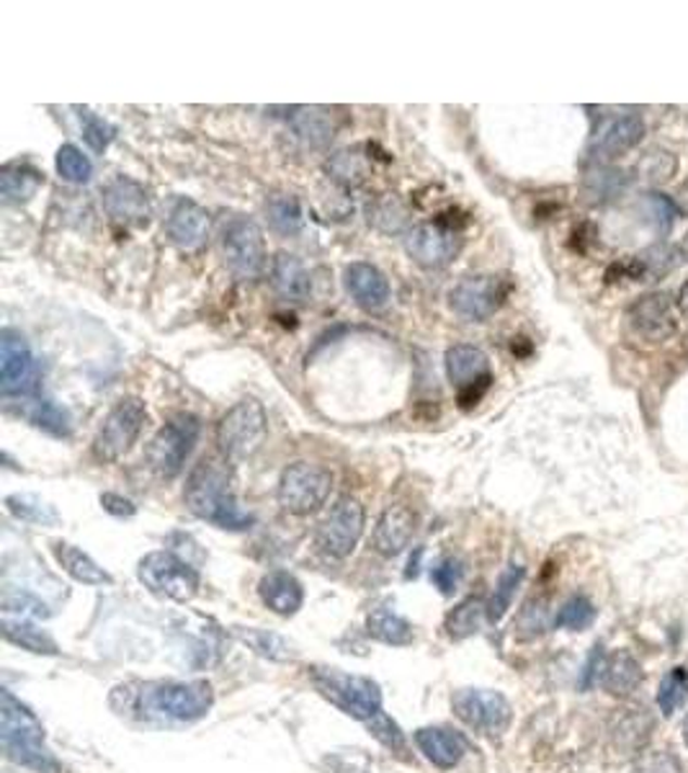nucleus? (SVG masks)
I'll list each match as a JSON object with an SVG mask.
<instances>
[{"label":"nucleus","mask_w":688,"mask_h":773,"mask_svg":"<svg viewBox=\"0 0 688 773\" xmlns=\"http://www.w3.org/2000/svg\"><path fill=\"white\" fill-rule=\"evenodd\" d=\"M5 506H9V510L16 516V519L34 523V527L52 529L60 523L58 510H54V506H50V503L41 500L39 495H29V493L9 495V498H5Z\"/></svg>","instance_id":"nucleus-37"},{"label":"nucleus","mask_w":688,"mask_h":773,"mask_svg":"<svg viewBox=\"0 0 688 773\" xmlns=\"http://www.w3.org/2000/svg\"><path fill=\"white\" fill-rule=\"evenodd\" d=\"M260 598L264 604L279 617H292L302 609L305 604V591H302V583L289 572H268V575L260 580Z\"/></svg>","instance_id":"nucleus-23"},{"label":"nucleus","mask_w":688,"mask_h":773,"mask_svg":"<svg viewBox=\"0 0 688 773\" xmlns=\"http://www.w3.org/2000/svg\"><path fill=\"white\" fill-rule=\"evenodd\" d=\"M364 534V506L356 498H341L318 527V547L330 557H348Z\"/></svg>","instance_id":"nucleus-14"},{"label":"nucleus","mask_w":688,"mask_h":773,"mask_svg":"<svg viewBox=\"0 0 688 773\" xmlns=\"http://www.w3.org/2000/svg\"><path fill=\"white\" fill-rule=\"evenodd\" d=\"M686 696H688V671L686 668H673V671L660 681V688H658L660 712L665 717L678 712V707L686 701Z\"/></svg>","instance_id":"nucleus-43"},{"label":"nucleus","mask_w":688,"mask_h":773,"mask_svg":"<svg viewBox=\"0 0 688 773\" xmlns=\"http://www.w3.org/2000/svg\"><path fill=\"white\" fill-rule=\"evenodd\" d=\"M506 294H508V284L500 279V276H490V274L467 276V279H462L451 289L449 305L454 313L464 317V320L483 322L490 315L498 313V307L504 305Z\"/></svg>","instance_id":"nucleus-13"},{"label":"nucleus","mask_w":688,"mask_h":773,"mask_svg":"<svg viewBox=\"0 0 688 773\" xmlns=\"http://www.w3.org/2000/svg\"><path fill=\"white\" fill-rule=\"evenodd\" d=\"M3 637L18 645L21 650H29L34 655H58L60 647L50 634L44 630H37V626L29 624L24 619H3Z\"/></svg>","instance_id":"nucleus-33"},{"label":"nucleus","mask_w":688,"mask_h":773,"mask_svg":"<svg viewBox=\"0 0 688 773\" xmlns=\"http://www.w3.org/2000/svg\"><path fill=\"white\" fill-rule=\"evenodd\" d=\"M266 410L258 400H240L235 407L225 413L217 426V444L222 448L225 459L251 457L266 439Z\"/></svg>","instance_id":"nucleus-6"},{"label":"nucleus","mask_w":688,"mask_h":773,"mask_svg":"<svg viewBox=\"0 0 688 773\" xmlns=\"http://www.w3.org/2000/svg\"><path fill=\"white\" fill-rule=\"evenodd\" d=\"M289 122H292L294 132L307 144H313V148H322V144H328L335 137V122L333 114H328V109L294 106Z\"/></svg>","instance_id":"nucleus-30"},{"label":"nucleus","mask_w":688,"mask_h":773,"mask_svg":"<svg viewBox=\"0 0 688 773\" xmlns=\"http://www.w3.org/2000/svg\"><path fill=\"white\" fill-rule=\"evenodd\" d=\"M405 217H408V212L395 197H384L374 202V206H369V223L380 227L382 232H397L405 225Z\"/></svg>","instance_id":"nucleus-45"},{"label":"nucleus","mask_w":688,"mask_h":773,"mask_svg":"<svg viewBox=\"0 0 688 773\" xmlns=\"http://www.w3.org/2000/svg\"><path fill=\"white\" fill-rule=\"evenodd\" d=\"M326 170L333 181H339L341 186L351 189V186H359L367 181L369 163H367V157L359 153V150H341V153H335L333 157H330Z\"/></svg>","instance_id":"nucleus-40"},{"label":"nucleus","mask_w":688,"mask_h":773,"mask_svg":"<svg viewBox=\"0 0 688 773\" xmlns=\"http://www.w3.org/2000/svg\"><path fill=\"white\" fill-rule=\"evenodd\" d=\"M144 418H148V410H144L142 400H119V403L112 407L106 420H103L101 431L95 433L93 457L99 461L122 459L124 454L132 448L137 436H140Z\"/></svg>","instance_id":"nucleus-8"},{"label":"nucleus","mask_w":688,"mask_h":773,"mask_svg":"<svg viewBox=\"0 0 688 773\" xmlns=\"http://www.w3.org/2000/svg\"><path fill=\"white\" fill-rule=\"evenodd\" d=\"M333 490V474L326 467L297 461L281 472L279 506L292 516H309L326 506Z\"/></svg>","instance_id":"nucleus-5"},{"label":"nucleus","mask_w":688,"mask_h":773,"mask_svg":"<svg viewBox=\"0 0 688 773\" xmlns=\"http://www.w3.org/2000/svg\"><path fill=\"white\" fill-rule=\"evenodd\" d=\"M645 137V122L642 116L627 114L619 116V119L609 122L607 129L598 135V140L594 144V153L598 157H619L624 153H629L632 148H637Z\"/></svg>","instance_id":"nucleus-24"},{"label":"nucleus","mask_w":688,"mask_h":773,"mask_svg":"<svg viewBox=\"0 0 688 773\" xmlns=\"http://www.w3.org/2000/svg\"><path fill=\"white\" fill-rule=\"evenodd\" d=\"M309 675L315 688L354 720L371 722L377 714H382V692L367 675H351L326 666H315Z\"/></svg>","instance_id":"nucleus-3"},{"label":"nucleus","mask_w":688,"mask_h":773,"mask_svg":"<svg viewBox=\"0 0 688 773\" xmlns=\"http://www.w3.org/2000/svg\"><path fill=\"white\" fill-rule=\"evenodd\" d=\"M454 714L462 720L467 727L477 733L498 737L511 727L513 709L504 694L487 692V688H462L451 699Z\"/></svg>","instance_id":"nucleus-10"},{"label":"nucleus","mask_w":688,"mask_h":773,"mask_svg":"<svg viewBox=\"0 0 688 773\" xmlns=\"http://www.w3.org/2000/svg\"><path fill=\"white\" fill-rule=\"evenodd\" d=\"M150 704L155 712L178 722H196L209 714L212 704H215V692L206 681H189V683H163L157 692L150 696Z\"/></svg>","instance_id":"nucleus-15"},{"label":"nucleus","mask_w":688,"mask_h":773,"mask_svg":"<svg viewBox=\"0 0 688 773\" xmlns=\"http://www.w3.org/2000/svg\"><path fill=\"white\" fill-rule=\"evenodd\" d=\"M41 186L39 170H34L31 165H5L0 174V197L5 204H21L29 202Z\"/></svg>","instance_id":"nucleus-32"},{"label":"nucleus","mask_w":688,"mask_h":773,"mask_svg":"<svg viewBox=\"0 0 688 773\" xmlns=\"http://www.w3.org/2000/svg\"><path fill=\"white\" fill-rule=\"evenodd\" d=\"M487 619V604L483 598H467L446 617V634L451 639H467L480 632Z\"/></svg>","instance_id":"nucleus-36"},{"label":"nucleus","mask_w":688,"mask_h":773,"mask_svg":"<svg viewBox=\"0 0 688 773\" xmlns=\"http://www.w3.org/2000/svg\"><path fill=\"white\" fill-rule=\"evenodd\" d=\"M632 773H684V769H680L678 758L668 750H650V753L637 758Z\"/></svg>","instance_id":"nucleus-49"},{"label":"nucleus","mask_w":688,"mask_h":773,"mask_svg":"<svg viewBox=\"0 0 688 773\" xmlns=\"http://www.w3.org/2000/svg\"><path fill=\"white\" fill-rule=\"evenodd\" d=\"M446 375L449 382L457 386V403L459 407H474L490 390L493 375L490 362H487L485 351L470 343H457L446 351Z\"/></svg>","instance_id":"nucleus-11"},{"label":"nucleus","mask_w":688,"mask_h":773,"mask_svg":"<svg viewBox=\"0 0 688 773\" xmlns=\"http://www.w3.org/2000/svg\"><path fill=\"white\" fill-rule=\"evenodd\" d=\"M416 534V514L408 506H390L374 529V549L382 557H397Z\"/></svg>","instance_id":"nucleus-21"},{"label":"nucleus","mask_w":688,"mask_h":773,"mask_svg":"<svg viewBox=\"0 0 688 773\" xmlns=\"http://www.w3.org/2000/svg\"><path fill=\"white\" fill-rule=\"evenodd\" d=\"M271 287L281 300L286 302H305L313 292V281H309L307 268L302 266L300 258L289 253H279L271 264Z\"/></svg>","instance_id":"nucleus-26"},{"label":"nucleus","mask_w":688,"mask_h":773,"mask_svg":"<svg viewBox=\"0 0 688 773\" xmlns=\"http://www.w3.org/2000/svg\"><path fill=\"white\" fill-rule=\"evenodd\" d=\"M266 214L268 223L279 235H297L302 230V223H305L302 206L292 193H273V197H268Z\"/></svg>","instance_id":"nucleus-38"},{"label":"nucleus","mask_w":688,"mask_h":773,"mask_svg":"<svg viewBox=\"0 0 688 773\" xmlns=\"http://www.w3.org/2000/svg\"><path fill=\"white\" fill-rule=\"evenodd\" d=\"M673 206H676L678 214L688 217V181L678 186V191L673 193Z\"/></svg>","instance_id":"nucleus-55"},{"label":"nucleus","mask_w":688,"mask_h":773,"mask_svg":"<svg viewBox=\"0 0 688 773\" xmlns=\"http://www.w3.org/2000/svg\"><path fill=\"white\" fill-rule=\"evenodd\" d=\"M37 384V367L29 343L16 330L5 328L0 335V390L5 397H26Z\"/></svg>","instance_id":"nucleus-16"},{"label":"nucleus","mask_w":688,"mask_h":773,"mask_svg":"<svg viewBox=\"0 0 688 773\" xmlns=\"http://www.w3.org/2000/svg\"><path fill=\"white\" fill-rule=\"evenodd\" d=\"M137 578L150 593L161 598L186 604L196 596L199 575L189 562L176 557L174 552H150L140 560Z\"/></svg>","instance_id":"nucleus-7"},{"label":"nucleus","mask_w":688,"mask_h":773,"mask_svg":"<svg viewBox=\"0 0 688 773\" xmlns=\"http://www.w3.org/2000/svg\"><path fill=\"white\" fill-rule=\"evenodd\" d=\"M684 743L688 745V714H686V720H684Z\"/></svg>","instance_id":"nucleus-58"},{"label":"nucleus","mask_w":688,"mask_h":773,"mask_svg":"<svg viewBox=\"0 0 688 773\" xmlns=\"http://www.w3.org/2000/svg\"><path fill=\"white\" fill-rule=\"evenodd\" d=\"M462 572H464L462 562L454 560V557H446V560H442L431 570V580L436 583V588L442 591L444 596H451V593L457 591L459 580H462Z\"/></svg>","instance_id":"nucleus-50"},{"label":"nucleus","mask_w":688,"mask_h":773,"mask_svg":"<svg viewBox=\"0 0 688 773\" xmlns=\"http://www.w3.org/2000/svg\"><path fill=\"white\" fill-rule=\"evenodd\" d=\"M629 326L635 328L639 338L650 343L668 341L676 333V320H673V302L668 294L652 292L639 296L629 307Z\"/></svg>","instance_id":"nucleus-18"},{"label":"nucleus","mask_w":688,"mask_h":773,"mask_svg":"<svg viewBox=\"0 0 688 773\" xmlns=\"http://www.w3.org/2000/svg\"><path fill=\"white\" fill-rule=\"evenodd\" d=\"M371 735H374L377 740H382L392 750L405 748V737L400 733V727H397V724L384 714H377L374 720H371Z\"/></svg>","instance_id":"nucleus-51"},{"label":"nucleus","mask_w":688,"mask_h":773,"mask_svg":"<svg viewBox=\"0 0 688 773\" xmlns=\"http://www.w3.org/2000/svg\"><path fill=\"white\" fill-rule=\"evenodd\" d=\"M103 210L109 217L119 225L144 227L150 223L153 204H150V193L135 178L119 176L103 189Z\"/></svg>","instance_id":"nucleus-17"},{"label":"nucleus","mask_w":688,"mask_h":773,"mask_svg":"<svg viewBox=\"0 0 688 773\" xmlns=\"http://www.w3.org/2000/svg\"><path fill=\"white\" fill-rule=\"evenodd\" d=\"M416 745L436 769L444 771L454 769L467 753L464 737L444 727H421L416 733Z\"/></svg>","instance_id":"nucleus-22"},{"label":"nucleus","mask_w":688,"mask_h":773,"mask_svg":"<svg viewBox=\"0 0 688 773\" xmlns=\"http://www.w3.org/2000/svg\"><path fill=\"white\" fill-rule=\"evenodd\" d=\"M652 727H655V722H652L648 709L632 707L616 714L614 724H611V735H614L616 748L622 753H642L652 737Z\"/></svg>","instance_id":"nucleus-25"},{"label":"nucleus","mask_w":688,"mask_h":773,"mask_svg":"<svg viewBox=\"0 0 688 773\" xmlns=\"http://www.w3.org/2000/svg\"><path fill=\"white\" fill-rule=\"evenodd\" d=\"M526 575L524 565H508V568L500 572L498 585H495V593L490 598V604H487V621H493V624H498L500 619L506 617V611L511 609L515 591H519L521 580Z\"/></svg>","instance_id":"nucleus-39"},{"label":"nucleus","mask_w":688,"mask_h":773,"mask_svg":"<svg viewBox=\"0 0 688 773\" xmlns=\"http://www.w3.org/2000/svg\"><path fill=\"white\" fill-rule=\"evenodd\" d=\"M607 660H609V658H607V652H603L601 645H596L594 650H590L586 668H583V673H581V681H577V686H581V692H588V688H594L596 683L601 681L603 668H607Z\"/></svg>","instance_id":"nucleus-52"},{"label":"nucleus","mask_w":688,"mask_h":773,"mask_svg":"<svg viewBox=\"0 0 688 773\" xmlns=\"http://www.w3.org/2000/svg\"><path fill=\"white\" fill-rule=\"evenodd\" d=\"M343 281H346L348 294L354 296V302L367 313H380V309L387 307L390 302V281L380 268L364 264V261H356V264L346 266V274H343Z\"/></svg>","instance_id":"nucleus-20"},{"label":"nucleus","mask_w":688,"mask_h":773,"mask_svg":"<svg viewBox=\"0 0 688 773\" xmlns=\"http://www.w3.org/2000/svg\"><path fill=\"white\" fill-rule=\"evenodd\" d=\"M80 122H82V137H86L88 148H91L93 153H103V150L109 148V142H112L114 129L91 112H82Z\"/></svg>","instance_id":"nucleus-48"},{"label":"nucleus","mask_w":688,"mask_h":773,"mask_svg":"<svg viewBox=\"0 0 688 773\" xmlns=\"http://www.w3.org/2000/svg\"><path fill=\"white\" fill-rule=\"evenodd\" d=\"M232 634L243 642V645L251 647L253 652H258L260 658H268V660H277V662H286V660H292L294 655V647H292V642L281 637V634L277 632H266V630H232Z\"/></svg>","instance_id":"nucleus-35"},{"label":"nucleus","mask_w":688,"mask_h":773,"mask_svg":"<svg viewBox=\"0 0 688 773\" xmlns=\"http://www.w3.org/2000/svg\"><path fill=\"white\" fill-rule=\"evenodd\" d=\"M601 683L611 696H629L642 683V668H639L635 655L627 650H616L614 655H609Z\"/></svg>","instance_id":"nucleus-28"},{"label":"nucleus","mask_w":688,"mask_h":773,"mask_svg":"<svg viewBox=\"0 0 688 773\" xmlns=\"http://www.w3.org/2000/svg\"><path fill=\"white\" fill-rule=\"evenodd\" d=\"M678 251H680V255H684V261H688V232L684 235V240H680Z\"/></svg>","instance_id":"nucleus-57"},{"label":"nucleus","mask_w":688,"mask_h":773,"mask_svg":"<svg viewBox=\"0 0 688 773\" xmlns=\"http://www.w3.org/2000/svg\"><path fill=\"white\" fill-rule=\"evenodd\" d=\"M58 174L71 183H86L93 174V165L82 155V150L75 148V144H62L58 150Z\"/></svg>","instance_id":"nucleus-44"},{"label":"nucleus","mask_w":688,"mask_h":773,"mask_svg":"<svg viewBox=\"0 0 688 773\" xmlns=\"http://www.w3.org/2000/svg\"><path fill=\"white\" fill-rule=\"evenodd\" d=\"M367 632L374 639L384 642V645H410L412 642V626L408 619H403L400 613L392 609H374L367 619Z\"/></svg>","instance_id":"nucleus-34"},{"label":"nucleus","mask_w":688,"mask_h":773,"mask_svg":"<svg viewBox=\"0 0 688 773\" xmlns=\"http://www.w3.org/2000/svg\"><path fill=\"white\" fill-rule=\"evenodd\" d=\"M596 621V606L590 604L586 596H573L562 604L560 613L555 617V626L570 632H583L588 630Z\"/></svg>","instance_id":"nucleus-42"},{"label":"nucleus","mask_w":688,"mask_h":773,"mask_svg":"<svg viewBox=\"0 0 688 773\" xmlns=\"http://www.w3.org/2000/svg\"><path fill=\"white\" fill-rule=\"evenodd\" d=\"M642 210L650 214V225L655 227L658 235H665L673 225V214H676V206H673V199L663 197V193H645L642 199Z\"/></svg>","instance_id":"nucleus-47"},{"label":"nucleus","mask_w":688,"mask_h":773,"mask_svg":"<svg viewBox=\"0 0 688 773\" xmlns=\"http://www.w3.org/2000/svg\"><path fill=\"white\" fill-rule=\"evenodd\" d=\"M54 557L62 565V570L67 572L73 580H78L82 585H112L114 580L106 570L99 568L86 552L67 542H54Z\"/></svg>","instance_id":"nucleus-29"},{"label":"nucleus","mask_w":688,"mask_h":773,"mask_svg":"<svg viewBox=\"0 0 688 773\" xmlns=\"http://www.w3.org/2000/svg\"><path fill=\"white\" fill-rule=\"evenodd\" d=\"M637 174L645 183L663 186L678 174V157L668 153V150L655 148V150H650V153L642 155V161H639V165H637Z\"/></svg>","instance_id":"nucleus-41"},{"label":"nucleus","mask_w":688,"mask_h":773,"mask_svg":"<svg viewBox=\"0 0 688 773\" xmlns=\"http://www.w3.org/2000/svg\"><path fill=\"white\" fill-rule=\"evenodd\" d=\"M101 506H103V510H109V514L116 516V519H129V516H135V510H137L132 500L122 498V495H116V493H103Z\"/></svg>","instance_id":"nucleus-54"},{"label":"nucleus","mask_w":688,"mask_h":773,"mask_svg":"<svg viewBox=\"0 0 688 773\" xmlns=\"http://www.w3.org/2000/svg\"><path fill=\"white\" fill-rule=\"evenodd\" d=\"M0 745L13 763L39 773H58V761L44 745V727L9 688L0 692Z\"/></svg>","instance_id":"nucleus-2"},{"label":"nucleus","mask_w":688,"mask_h":773,"mask_svg":"<svg viewBox=\"0 0 688 773\" xmlns=\"http://www.w3.org/2000/svg\"><path fill=\"white\" fill-rule=\"evenodd\" d=\"M18 413L29 420V423L41 428V431L52 433V436H71V428H73L71 413H67L65 407H60L58 403H52V400L24 397L18 405Z\"/></svg>","instance_id":"nucleus-31"},{"label":"nucleus","mask_w":688,"mask_h":773,"mask_svg":"<svg viewBox=\"0 0 688 773\" xmlns=\"http://www.w3.org/2000/svg\"><path fill=\"white\" fill-rule=\"evenodd\" d=\"M519 626L521 630H528V632H524V637H536V634L545 632V626H547L545 606L536 604V609H534V604H528L524 617H521V621H519Z\"/></svg>","instance_id":"nucleus-53"},{"label":"nucleus","mask_w":688,"mask_h":773,"mask_svg":"<svg viewBox=\"0 0 688 773\" xmlns=\"http://www.w3.org/2000/svg\"><path fill=\"white\" fill-rule=\"evenodd\" d=\"M186 506L202 521L215 523L217 529L225 531H245L251 529L256 519L247 510L240 508L230 487V469L222 459H204L191 472L186 482Z\"/></svg>","instance_id":"nucleus-1"},{"label":"nucleus","mask_w":688,"mask_h":773,"mask_svg":"<svg viewBox=\"0 0 688 773\" xmlns=\"http://www.w3.org/2000/svg\"><path fill=\"white\" fill-rule=\"evenodd\" d=\"M680 261H684V255H680L676 245L655 243L650 245L648 251L639 253L632 264L624 266V271L637 281H660L676 271Z\"/></svg>","instance_id":"nucleus-27"},{"label":"nucleus","mask_w":688,"mask_h":773,"mask_svg":"<svg viewBox=\"0 0 688 773\" xmlns=\"http://www.w3.org/2000/svg\"><path fill=\"white\" fill-rule=\"evenodd\" d=\"M219 251L227 268L238 279H258L266 268V245L260 227L253 219L235 214L225 219L219 230Z\"/></svg>","instance_id":"nucleus-4"},{"label":"nucleus","mask_w":688,"mask_h":773,"mask_svg":"<svg viewBox=\"0 0 688 773\" xmlns=\"http://www.w3.org/2000/svg\"><path fill=\"white\" fill-rule=\"evenodd\" d=\"M678 307H680V313H684L688 317V281L684 287H680V294H678Z\"/></svg>","instance_id":"nucleus-56"},{"label":"nucleus","mask_w":688,"mask_h":773,"mask_svg":"<svg viewBox=\"0 0 688 773\" xmlns=\"http://www.w3.org/2000/svg\"><path fill=\"white\" fill-rule=\"evenodd\" d=\"M624 186L627 181H624L622 170H596V174L588 176L586 191L588 197H594V202H607V199H614Z\"/></svg>","instance_id":"nucleus-46"},{"label":"nucleus","mask_w":688,"mask_h":773,"mask_svg":"<svg viewBox=\"0 0 688 773\" xmlns=\"http://www.w3.org/2000/svg\"><path fill=\"white\" fill-rule=\"evenodd\" d=\"M462 238L454 223L436 219V223L416 225L405 238V251L418 266L423 268H444L457 258Z\"/></svg>","instance_id":"nucleus-12"},{"label":"nucleus","mask_w":688,"mask_h":773,"mask_svg":"<svg viewBox=\"0 0 688 773\" xmlns=\"http://www.w3.org/2000/svg\"><path fill=\"white\" fill-rule=\"evenodd\" d=\"M165 230H168L170 243L181 248V251H202L206 238H209V214L191 199H178L168 214Z\"/></svg>","instance_id":"nucleus-19"},{"label":"nucleus","mask_w":688,"mask_h":773,"mask_svg":"<svg viewBox=\"0 0 688 773\" xmlns=\"http://www.w3.org/2000/svg\"><path fill=\"white\" fill-rule=\"evenodd\" d=\"M199 439V418L181 416L170 418L161 431L155 433L153 444H150V465L161 478L174 480L181 472L186 459L191 457Z\"/></svg>","instance_id":"nucleus-9"}]
</instances>
